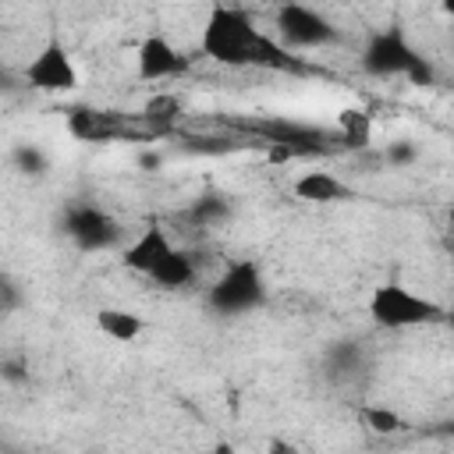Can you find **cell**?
Instances as JSON below:
<instances>
[{"label": "cell", "instance_id": "6da1fadb", "mask_svg": "<svg viewBox=\"0 0 454 454\" xmlns=\"http://www.w3.org/2000/svg\"><path fill=\"white\" fill-rule=\"evenodd\" d=\"M199 50L227 67H266V71H291L298 60L284 50L280 39L262 32L248 11L216 0L202 21Z\"/></svg>", "mask_w": 454, "mask_h": 454}, {"label": "cell", "instance_id": "7a4b0ae2", "mask_svg": "<svg viewBox=\"0 0 454 454\" xmlns=\"http://www.w3.org/2000/svg\"><path fill=\"white\" fill-rule=\"evenodd\" d=\"M121 262H124V270L145 277L160 291H184L199 277L192 252L177 248L163 223L142 227V234L121 248Z\"/></svg>", "mask_w": 454, "mask_h": 454}, {"label": "cell", "instance_id": "3957f363", "mask_svg": "<svg viewBox=\"0 0 454 454\" xmlns=\"http://www.w3.org/2000/svg\"><path fill=\"white\" fill-rule=\"evenodd\" d=\"M365 312L380 330H415V326L447 319V309L440 301L426 298L422 291H415L401 280H380L369 291Z\"/></svg>", "mask_w": 454, "mask_h": 454}, {"label": "cell", "instance_id": "277c9868", "mask_svg": "<svg viewBox=\"0 0 454 454\" xmlns=\"http://www.w3.org/2000/svg\"><path fill=\"white\" fill-rule=\"evenodd\" d=\"M362 71L372 74V78H404L411 85H429L433 82V64L411 46V39L397 25L380 28L365 39Z\"/></svg>", "mask_w": 454, "mask_h": 454}, {"label": "cell", "instance_id": "5b68a950", "mask_svg": "<svg viewBox=\"0 0 454 454\" xmlns=\"http://www.w3.org/2000/svg\"><path fill=\"white\" fill-rule=\"evenodd\" d=\"M266 277H262V266L255 259H234L223 266V273L209 284L206 291V305L216 312V316H248L255 309L266 305Z\"/></svg>", "mask_w": 454, "mask_h": 454}, {"label": "cell", "instance_id": "8992f818", "mask_svg": "<svg viewBox=\"0 0 454 454\" xmlns=\"http://www.w3.org/2000/svg\"><path fill=\"white\" fill-rule=\"evenodd\" d=\"M277 39L294 50H323L340 43V28L305 0H280L277 7Z\"/></svg>", "mask_w": 454, "mask_h": 454}, {"label": "cell", "instance_id": "52a82bcc", "mask_svg": "<svg viewBox=\"0 0 454 454\" xmlns=\"http://www.w3.org/2000/svg\"><path fill=\"white\" fill-rule=\"evenodd\" d=\"M60 231L78 252H110V248H121V238H124V227L103 206H92V202H71L60 216Z\"/></svg>", "mask_w": 454, "mask_h": 454}, {"label": "cell", "instance_id": "ba28073f", "mask_svg": "<svg viewBox=\"0 0 454 454\" xmlns=\"http://www.w3.org/2000/svg\"><path fill=\"white\" fill-rule=\"evenodd\" d=\"M25 85L35 89V92H53V96H64V92H74L78 89V64L74 57L67 53V46L60 39H50L35 50V57L25 64L21 71Z\"/></svg>", "mask_w": 454, "mask_h": 454}, {"label": "cell", "instance_id": "9c48e42d", "mask_svg": "<svg viewBox=\"0 0 454 454\" xmlns=\"http://www.w3.org/2000/svg\"><path fill=\"white\" fill-rule=\"evenodd\" d=\"M188 67H192V57L160 32H149L135 50V71L142 82H174L188 74Z\"/></svg>", "mask_w": 454, "mask_h": 454}, {"label": "cell", "instance_id": "30bf717a", "mask_svg": "<svg viewBox=\"0 0 454 454\" xmlns=\"http://www.w3.org/2000/svg\"><path fill=\"white\" fill-rule=\"evenodd\" d=\"M259 131L273 145L277 160H291V156H301V153H319L333 142V135L326 128L305 124V121H266V124H259Z\"/></svg>", "mask_w": 454, "mask_h": 454}, {"label": "cell", "instance_id": "8fae6325", "mask_svg": "<svg viewBox=\"0 0 454 454\" xmlns=\"http://www.w3.org/2000/svg\"><path fill=\"white\" fill-rule=\"evenodd\" d=\"M124 121L110 110H96V106H74L67 110V131L82 142H106L114 135H121Z\"/></svg>", "mask_w": 454, "mask_h": 454}, {"label": "cell", "instance_id": "7c38bea8", "mask_svg": "<svg viewBox=\"0 0 454 454\" xmlns=\"http://www.w3.org/2000/svg\"><path fill=\"white\" fill-rule=\"evenodd\" d=\"M294 195L298 199H305V202H344V199H351L355 192H351V184L348 181H340L337 174H330V170H305L298 181H294Z\"/></svg>", "mask_w": 454, "mask_h": 454}, {"label": "cell", "instance_id": "4fadbf2b", "mask_svg": "<svg viewBox=\"0 0 454 454\" xmlns=\"http://www.w3.org/2000/svg\"><path fill=\"white\" fill-rule=\"evenodd\" d=\"M96 326H99L103 337H110L117 344H131V340H138L149 330V323L138 312H131V309H110V305L96 312Z\"/></svg>", "mask_w": 454, "mask_h": 454}, {"label": "cell", "instance_id": "5bb4252c", "mask_svg": "<svg viewBox=\"0 0 454 454\" xmlns=\"http://www.w3.org/2000/svg\"><path fill=\"white\" fill-rule=\"evenodd\" d=\"M195 227H216V223H223L227 216H231V199L223 195V192H206V195H199L192 206H188V213H184Z\"/></svg>", "mask_w": 454, "mask_h": 454}, {"label": "cell", "instance_id": "9a60e30c", "mask_svg": "<svg viewBox=\"0 0 454 454\" xmlns=\"http://www.w3.org/2000/svg\"><path fill=\"white\" fill-rule=\"evenodd\" d=\"M358 369H362V348H358V344L340 340V344L330 348V355H326V372H330V376L348 380V376H355Z\"/></svg>", "mask_w": 454, "mask_h": 454}, {"label": "cell", "instance_id": "2e32d148", "mask_svg": "<svg viewBox=\"0 0 454 454\" xmlns=\"http://www.w3.org/2000/svg\"><path fill=\"white\" fill-rule=\"evenodd\" d=\"M142 117H145L149 124H156V128L174 124V121L181 117V96H174V92H156V96H149V103L142 106Z\"/></svg>", "mask_w": 454, "mask_h": 454}, {"label": "cell", "instance_id": "e0dca14e", "mask_svg": "<svg viewBox=\"0 0 454 454\" xmlns=\"http://www.w3.org/2000/svg\"><path fill=\"white\" fill-rule=\"evenodd\" d=\"M11 163H14V170H21V174H28V177H43L46 167H50L46 153H43L39 145H32V142L14 145V149H11Z\"/></svg>", "mask_w": 454, "mask_h": 454}, {"label": "cell", "instance_id": "ac0fdd59", "mask_svg": "<svg viewBox=\"0 0 454 454\" xmlns=\"http://www.w3.org/2000/svg\"><path fill=\"white\" fill-rule=\"evenodd\" d=\"M337 138H344V142H351V145H362V142L369 138V114H362V110H344V114L337 117Z\"/></svg>", "mask_w": 454, "mask_h": 454}, {"label": "cell", "instance_id": "d6986e66", "mask_svg": "<svg viewBox=\"0 0 454 454\" xmlns=\"http://www.w3.org/2000/svg\"><path fill=\"white\" fill-rule=\"evenodd\" d=\"M362 422L372 429V433H401L408 422L397 415V411H390V408H380V404H369V408H362Z\"/></svg>", "mask_w": 454, "mask_h": 454}, {"label": "cell", "instance_id": "ffe728a7", "mask_svg": "<svg viewBox=\"0 0 454 454\" xmlns=\"http://www.w3.org/2000/svg\"><path fill=\"white\" fill-rule=\"evenodd\" d=\"M419 145L411 142V138H397V142H387L383 145V163L387 167H397V170H404V167H411V163H419Z\"/></svg>", "mask_w": 454, "mask_h": 454}, {"label": "cell", "instance_id": "44dd1931", "mask_svg": "<svg viewBox=\"0 0 454 454\" xmlns=\"http://www.w3.org/2000/svg\"><path fill=\"white\" fill-rule=\"evenodd\" d=\"M440 11H443L450 21H454V0H440Z\"/></svg>", "mask_w": 454, "mask_h": 454}]
</instances>
